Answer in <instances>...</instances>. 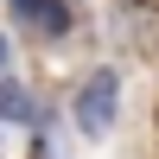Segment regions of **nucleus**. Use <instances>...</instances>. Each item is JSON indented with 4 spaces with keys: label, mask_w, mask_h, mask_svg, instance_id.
Here are the masks:
<instances>
[{
    "label": "nucleus",
    "mask_w": 159,
    "mask_h": 159,
    "mask_svg": "<svg viewBox=\"0 0 159 159\" xmlns=\"http://www.w3.org/2000/svg\"><path fill=\"white\" fill-rule=\"evenodd\" d=\"M7 7H13V19L32 25L38 38H64L76 25V7H70V0H7Z\"/></svg>",
    "instance_id": "f03ea898"
},
{
    "label": "nucleus",
    "mask_w": 159,
    "mask_h": 159,
    "mask_svg": "<svg viewBox=\"0 0 159 159\" xmlns=\"http://www.w3.org/2000/svg\"><path fill=\"white\" fill-rule=\"evenodd\" d=\"M147 7H159V0H147Z\"/></svg>",
    "instance_id": "39448f33"
},
{
    "label": "nucleus",
    "mask_w": 159,
    "mask_h": 159,
    "mask_svg": "<svg viewBox=\"0 0 159 159\" xmlns=\"http://www.w3.org/2000/svg\"><path fill=\"white\" fill-rule=\"evenodd\" d=\"M0 121H25V127L45 121V108L32 102V89H25L19 76H7V70H0Z\"/></svg>",
    "instance_id": "7ed1b4c3"
},
{
    "label": "nucleus",
    "mask_w": 159,
    "mask_h": 159,
    "mask_svg": "<svg viewBox=\"0 0 159 159\" xmlns=\"http://www.w3.org/2000/svg\"><path fill=\"white\" fill-rule=\"evenodd\" d=\"M7 57H13V51H7V38H0V70H7Z\"/></svg>",
    "instance_id": "20e7f679"
},
{
    "label": "nucleus",
    "mask_w": 159,
    "mask_h": 159,
    "mask_svg": "<svg viewBox=\"0 0 159 159\" xmlns=\"http://www.w3.org/2000/svg\"><path fill=\"white\" fill-rule=\"evenodd\" d=\"M115 115H121V76H115V70H89V76H83V89H76V102H70L76 134L102 140V134L115 127Z\"/></svg>",
    "instance_id": "f257e3e1"
}]
</instances>
